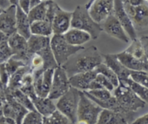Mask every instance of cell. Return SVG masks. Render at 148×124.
I'll use <instances>...</instances> for the list:
<instances>
[{"mask_svg": "<svg viewBox=\"0 0 148 124\" xmlns=\"http://www.w3.org/2000/svg\"><path fill=\"white\" fill-rule=\"evenodd\" d=\"M13 56L12 50L8 43V41L0 43V64L5 63Z\"/></svg>", "mask_w": 148, "mask_h": 124, "instance_id": "cell-35", "label": "cell"}, {"mask_svg": "<svg viewBox=\"0 0 148 124\" xmlns=\"http://www.w3.org/2000/svg\"><path fill=\"white\" fill-rule=\"evenodd\" d=\"M71 28L88 33L93 40L97 39L102 31L100 24L97 23L92 20L86 7L80 5L76 7L73 12Z\"/></svg>", "mask_w": 148, "mask_h": 124, "instance_id": "cell-2", "label": "cell"}, {"mask_svg": "<svg viewBox=\"0 0 148 124\" xmlns=\"http://www.w3.org/2000/svg\"><path fill=\"white\" fill-rule=\"evenodd\" d=\"M2 12V10L1 9H0V13H1V12Z\"/></svg>", "mask_w": 148, "mask_h": 124, "instance_id": "cell-48", "label": "cell"}, {"mask_svg": "<svg viewBox=\"0 0 148 124\" xmlns=\"http://www.w3.org/2000/svg\"><path fill=\"white\" fill-rule=\"evenodd\" d=\"M30 99L32 101L36 112H39L44 118L50 116L57 110L56 104L49 97H39L35 94L31 96Z\"/></svg>", "mask_w": 148, "mask_h": 124, "instance_id": "cell-21", "label": "cell"}, {"mask_svg": "<svg viewBox=\"0 0 148 124\" xmlns=\"http://www.w3.org/2000/svg\"><path fill=\"white\" fill-rule=\"evenodd\" d=\"M50 47L58 66L62 67L72 56L84 49V47H75L69 45L63 35H52Z\"/></svg>", "mask_w": 148, "mask_h": 124, "instance_id": "cell-4", "label": "cell"}, {"mask_svg": "<svg viewBox=\"0 0 148 124\" xmlns=\"http://www.w3.org/2000/svg\"><path fill=\"white\" fill-rule=\"evenodd\" d=\"M7 102L2 108L3 116L15 121L16 124H22L25 115L29 111L15 100L6 89Z\"/></svg>", "mask_w": 148, "mask_h": 124, "instance_id": "cell-12", "label": "cell"}, {"mask_svg": "<svg viewBox=\"0 0 148 124\" xmlns=\"http://www.w3.org/2000/svg\"><path fill=\"white\" fill-rule=\"evenodd\" d=\"M97 74L96 71H92L70 77L71 87L75 88L81 92H87L90 89L91 84L96 78Z\"/></svg>", "mask_w": 148, "mask_h": 124, "instance_id": "cell-20", "label": "cell"}, {"mask_svg": "<svg viewBox=\"0 0 148 124\" xmlns=\"http://www.w3.org/2000/svg\"><path fill=\"white\" fill-rule=\"evenodd\" d=\"M18 6L28 15L31 10V7H30V0H19L18 2Z\"/></svg>", "mask_w": 148, "mask_h": 124, "instance_id": "cell-40", "label": "cell"}, {"mask_svg": "<svg viewBox=\"0 0 148 124\" xmlns=\"http://www.w3.org/2000/svg\"><path fill=\"white\" fill-rule=\"evenodd\" d=\"M103 62L102 55L95 46L89 47L71 57L62 68L68 77L76 74L95 71L98 65Z\"/></svg>", "mask_w": 148, "mask_h": 124, "instance_id": "cell-1", "label": "cell"}, {"mask_svg": "<svg viewBox=\"0 0 148 124\" xmlns=\"http://www.w3.org/2000/svg\"><path fill=\"white\" fill-rule=\"evenodd\" d=\"M7 89H8V92L10 93V95H12V97L15 99V100L16 101V102H18L20 105H22L23 107H24L25 109L28 110L29 112L36 111L35 108H34L32 101H31V99H30L25 94H24L22 91H21L20 89H15V90L11 91L9 90L8 88H7Z\"/></svg>", "mask_w": 148, "mask_h": 124, "instance_id": "cell-28", "label": "cell"}, {"mask_svg": "<svg viewBox=\"0 0 148 124\" xmlns=\"http://www.w3.org/2000/svg\"><path fill=\"white\" fill-rule=\"evenodd\" d=\"M30 72H31V71L28 65H26V66L20 68L18 71H17L10 78L8 89L11 91L21 89L23 84V80L24 76L28 73Z\"/></svg>", "mask_w": 148, "mask_h": 124, "instance_id": "cell-27", "label": "cell"}, {"mask_svg": "<svg viewBox=\"0 0 148 124\" xmlns=\"http://www.w3.org/2000/svg\"><path fill=\"white\" fill-rule=\"evenodd\" d=\"M123 4L136 31L148 28V4L147 1H144L142 5L138 6H132L128 3L127 0L123 1Z\"/></svg>", "mask_w": 148, "mask_h": 124, "instance_id": "cell-8", "label": "cell"}, {"mask_svg": "<svg viewBox=\"0 0 148 124\" xmlns=\"http://www.w3.org/2000/svg\"><path fill=\"white\" fill-rule=\"evenodd\" d=\"M102 110V108L96 105L82 92L76 124H96Z\"/></svg>", "mask_w": 148, "mask_h": 124, "instance_id": "cell-6", "label": "cell"}, {"mask_svg": "<svg viewBox=\"0 0 148 124\" xmlns=\"http://www.w3.org/2000/svg\"><path fill=\"white\" fill-rule=\"evenodd\" d=\"M121 83L129 86L138 97L140 98L146 104L148 103V89L135 83L130 78Z\"/></svg>", "mask_w": 148, "mask_h": 124, "instance_id": "cell-29", "label": "cell"}, {"mask_svg": "<svg viewBox=\"0 0 148 124\" xmlns=\"http://www.w3.org/2000/svg\"><path fill=\"white\" fill-rule=\"evenodd\" d=\"M113 14L118 19V21H119L121 26L123 27L125 32L126 33L130 40L134 41L136 38H138L137 35H136V31L134 27L132 21H131L130 18L125 10L123 1H121V0L114 1Z\"/></svg>", "mask_w": 148, "mask_h": 124, "instance_id": "cell-15", "label": "cell"}, {"mask_svg": "<svg viewBox=\"0 0 148 124\" xmlns=\"http://www.w3.org/2000/svg\"><path fill=\"white\" fill-rule=\"evenodd\" d=\"M0 124H16V123L12 119L6 118L2 115L0 117Z\"/></svg>", "mask_w": 148, "mask_h": 124, "instance_id": "cell-43", "label": "cell"}, {"mask_svg": "<svg viewBox=\"0 0 148 124\" xmlns=\"http://www.w3.org/2000/svg\"><path fill=\"white\" fill-rule=\"evenodd\" d=\"M64 38L69 45L75 47H83L84 44L92 39L88 33L76 28H71L63 35Z\"/></svg>", "mask_w": 148, "mask_h": 124, "instance_id": "cell-22", "label": "cell"}, {"mask_svg": "<svg viewBox=\"0 0 148 124\" xmlns=\"http://www.w3.org/2000/svg\"><path fill=\"white\" fill-rule=\"evenodd\" d=\"M8 43L13 53V58L28 65L31 56L28 51V40L18 33L8 37Z\"/></svg>", "mask_w": 148, "mask_h": 124, "instance_id": "cell-11", "label": "cell"}, {"mask_svg": "<svg viewBox=\"0 0 148 124\" xmlns=\"http://www.w3.org/2000/svg\"><path fill=\"white\" fill-rule=\"evenodd\" d=\"M55 70L49 69L32 73L34 78V87L38 97L42 98L49 97L52 86Z\"/></svg>", "mask_w": 148, "mask_h": 124, "instance_id": "cell-10", "label": "cell"}, {"mask_svg": "<svg viewBox=\"0 0 148 124\" xmlns=\"http://www.w3.org/2000/svg\"><path fill=\"white\" fill-rule=\"evenodd\" d=\"M16 31L18 34L27 40L31 37V23L27 14H25L17 5Z\"/></svg>", "mask_w": 148, "mask_h": 124, "instance_id": "cell-23", "label": "cell"}, {"mask_svg": "<svg viewBox=\"0 0 148 124\" xmlns=\"http://www.w3.org/2000/svg\"><path fill=\"white\" fill-rule=\"evenodd\" d=\"M139 39L142 44L145 58H146L147 62L148 63V35L142 36L140 38H139Z\"/></svg>", "mask_w": 148, "mask_h": 124, "instance_id": "cell-39", "label": "cell"}, {"mask_svg": "<svg viewBox=\"0 0 148 124\" xmlns=\"http://www.w3.org/2000/svg\"><path fill=\"white\" fill-rule=\"evenodd\" d=\"M71 88L69 77L62 67L55 69L52 86L49 98L52 100H58Z\"/></svg>", "mask_w": 148, "mask_h": 124, "instance_id": "cell-9", "label": "cell"}, {"mask_svg": "<svg viewBox=\"0 0 148 124\" xmlns=\"http://www.w3.org/2000/svg\"><path fill=\"white\" fill-rule=\"evenodd\" d=\"M43 124H73L66 117L56 110L50 116L44 118Z\"/></svg>", "mask_w": 148, "mask_h": 124, "instance_id": "cell-32", "label": "cell"}, {"mask_svg": "<svg viewBox=\"0 0 148 124\" xmlns=\"http://www.w3.org/2000/svg\"><path fill=\"white\" fill-rule=\"evenodd\" d=\"M48 4L49 1H42L39 5L31 9L29 13L28 14V19L31 23L37 21H45L47 12Z\"/></svg>", "mask_w": 148, "mask_h": 124, "instance_id": "cell-26", "label": "cell"}, {"mask_svg": "<svg viewBox=\"0 0 148 124\" xmlns=\"http://www.w3.org/2000/svg\"><path fill=\"white\" fill-rule=\"evenodd\" d=\"M124 51L127 52L128 54L132 55V56L134 57V58H137V59L140 60L147 62V60L145 56V53H144L143 48H142V44H141L139 38H136L134 41H132V44L129 45V47L125 49Z\"/></svg>", "mask_w": 148, "mask_h": 124, "instance_id": "cell-31", "label": "cell"}, {"mask_svg": "<svg viewBox=\"0 0 148 124\" xmlns=\"http://www.w3.org/2000/svg\"><path fill=\"white\" fill-rule=\"evenodd\" d=\"M8 37L5 35V34L2 32V31H0V43L1 42H3V41H8Z\"/></svg>", "mask_w": 148, "mask_h": 124, "instance_id": "cell-47", "label": "cell"}, {"mask_svg": "<svg viewBox=\"0 0 148 124\" xmlns=\"http://www.w3.org/2000/svg\"><path fill=\"white\" fill-rule=\"evenodd\" d=\"M44 117L36 111L28 112L22 124H43Z\"/></svg>", "mask_w": 148, "mask_h": 124, "instance_id": "cell-36", "label": "cell"}, {"mask_svg": "<svg viewBox=\"0 0 148 124\" xmlns=\"http://www.w3.org/2000/svg\"><path fill=\"white\" fill-rule=\"evenodd\" d=\"M113 92L121 109L125 112L136 113L138 110L142 109L146 105V103L138 97L129 86L122 83H120Z\"/></svg>", "mask_w": 148, "mask_h": 124, "instance_id": "cell-3", "label": "cell"}, {"mask_svg": "<svg viewBox=\"0 0 148 124\" xmlns=\"http://www.w3.org/2000/svg\"><path fill=\"white\" fill-rule=\"evenodd\" d=\"M31 35L50 37L53 35L52 23L46 21H37L31 23Z\"/></svg>", "mask_w": 148, "mask_h": 124, "instance_id": "cell-25", "label": "cell"}, {"mask_svg": "<svg viewBox=\"0 0 148 124\" xmlns=\"http://www.w3.org/2000/svg\"><path fill=\"white\" fill-rule=\"evenodd\" d=\"M9 73L5 67V64H0V85L4 88H8L10 81Z\"/></svg>", "mask_w": 148, "mask_h": 124, "instance_id": "cell-38", "label": "cell"}, {"mask_svg": "<svg viewBox=\"0 0 148 124\" xmlns=\"http://www.w3.org/2000/svg\"><path fill=\"white\" fill-rule=\"evenodd\" d=\"M135 113L116 112L103 110L96 124H132L135 120Z\"/></svg>", "mask_w": 148, "mask_h": 124, "instance_id": "cell-14", "label": "cell"}, {"mask_svg": "<svg viewBox=\"0 0 148 124\" xmlns=\"http://www.w3.org/2000/svg\"><path fill=\"white\" fill-rule=\"evenodd\" d=\"M130 78L135 83L148 89V73L144 71H132Z\"/></svg>", "mask_w": 148, "mask_h": 124, "instance_id": "cell-33", "label": "cell"}, {"mask_svg": "<svg viewBox=\"0 0 148 124\" xmlns=\"http://www.w3.org/2000/svg\"><path fill=\"white\" fill-rule=\"evenodd\" d=\"M11 5L10 1H0V9L2 11L7 10Z\"/></svg>", "mask_w": 148, "mask_h": 124, "instance_id": "cell-44", "label": "cell"}, {"mask_svg": "<svg viewBox=\"0 0 148 124\" xmlns=\"http://www.w3.org/2000/svg\"><path fill=\"white\" fill-rule=\"evenodd\" d=\"M102 31H105L110 36L113 37L116 39L121 41H123L124 43H129L130 38H129L124 29L121 26L119 21L114 15L112 14L110 15L102 24Z\"/></svg>", "mask_w": 148, "mask_h": 124, "instance_id": "cell-16", "label": "cell"}, {"mask_svg": "<svg viewBox=\"0 0 148 124\" xmlns=\"http://www.w3.org/2000/svg\"><path fill=\"white\" fill-rule=\"evenodd\" d=\"M6 89L7 88L2 87V86L0 85V110H2L4 105H5L7 102Z\"/></svg>", "mask_w": 148, "mask_h": 124, "instance_id": "cell-41", "label": "cell"}, {"mask_svg": "<svg viewBox=\"0 0 148 124\" xmlns=\"http://www.w3.org/2000/svg\"><path fill=\"white\" fill-rule=\"evenodd\" d=\"M73 12L62 10L57 3L52 23L53 35H64L71 28Z\"/></svg>", "mask_w": 148, "mask_h": 124, "instance_id": "cell-13", "label": "cell"}, {"mask_svg": "<svg viewBox=\"0 0 148 124\" xmlns=\"http://www.w3.org/2000/svg\"><path fill=\"white\" fill-rule=\"evenodd\" d=\"M16 12L17 5H12L0 13V31L8 37L17 33Z\"/></svg>", "mask_w": 148, "mask_h": 124, "instance_id": "cell-17", "label": "cell"}, {"mask_svg": "<svg viewBox=\"0 0 148 124\" xmlns=\"http://www.w3.org/2000/svg\"><path fill=\"white\" fill-rule=\"evenodd\" d=\"M103 62L108 65L113 72L116 73L119 81L123 82L130 78L132 71L125 68L116 58L115 54H107L102 55Z\"/></svg>", "mask_w": 148, "mask_h": 124, "instance_id": "cell-18", "label": "cell"}, {"mask_svg": "<svg viewBox=\"0 0 148 124\" xmlns=\"http://www.w3.org/2000/svg\"><path fill=\"white\" fill-rule=\"evenodd\" d=\"M5 64L10 76L13 75V74L15 73L17 71H18L20 68H23V67H25L27 65H25L23 61L18 60L14 58L13 57H12L10 59L8 60Z\"/></svg>", "mask_w": 148, "mask_h": 124, "instance_id": "cell-34", "label": "cell"}, {"mask_svg": "<svg viewBox=\"0 0 148 124\" xmlns=\"http://www.w3.org/2000/svg\"><path fill=\"white\" fill-rule=\"evenodd\" d=\"M95 81L100 85L102 87V89H106V90L109 91V92H112L114 91L116 88L113 85V84L105 76H104L102 74H97L96 78H95Z\"/></svg>", "mask_w": 148, "mask_h": 124, "instance_id": "cell-37", "label": "cell"}, {"mask_svg": "<svg viewBox=\"0 0 148 124\" xmlns=\"http://www.w3.org/2000/svg\"><path fill=\"white\" fill-rule=\"evenodd\" d=\"M147 4H148V1H147Z\"/></svg>", "mask_w": 148, "mask_h": 124, "instance_id": "cell-49", "label": "cell"}, {"mask_svg": "<svg viewBox=\"0 0 148 124\" xmlns=\"http://www.w3.org/2000/svg\"><path fill=\"white\" fill-rule=\"evenodd\" d=\"M81 92V91L71 87L65 95L58 99L56 103L57 110L73 124H76L77 121V111Z\"/></svg>", "mask_w": 148, "mask_h": 124, "instance_id": "cell-5", "label": "cell"}, {"mask_svg": "<svg viewBox=\"0 0 148 124\" xmlns=\"http://www.w3.org/2000/svg\"><path fill=\"white\" fill-rule=\"evenodd\" d=\"M132 124H148V113L135 119Z\"/></svg>", "mask_w": 148, "mask_h": 124, "instance_id": "cell-42", "label": "cell"}, {"mask_svg": "<svg viewBox=\"0 0 148 124\" xmlns=\"http://www.w3.org/2000/svg\"><path fill=\"white\" fill-rule=\"evenodd\" d=\"M91 18L98 24H102L110 15L113 14L114 1L94 0L85 5Z\"/></svg>", "mask_w": 148, "mask_h": 124, "instance_id": "cell-7", "label": "cell"}, {"mask_svg": "<svg viewBox=\"0 0 148 124\" xmlns=\"http://www.w3.org/2000/svg\"><path fill=\"white\" fill-rule=\"evenodd\" d=\"M127 2L132 6H138L143 3L144 0H127Z\"/></svg>", "mask_w": 148, "mask_h": 124, "instance_id": "cell-45", "label": "cell"}, {"mask_svg": "<svg viewBox=\"0 0 148 124\" xmlns=\"http://www.w3.org/2000/svg\"><path fill=\"white\" fill-rule=\"evenodd\" d=\"M95 71H96V73L97 74H102L104 76L106 77L113 84L115 88L118 87L119 86V84H120V81H119V78H118L116 73L108 65H105L104 62H102L100 65H98Z\"/></svg>", "mask_w": 148, "mask_h": 124, "instance_id": "cell-30", "label": "cell"}, {"mask_svg": "<svg viewBox=\"0 0 148 124\" xmlns=\"http://www.w3.org/2000/svg\"><path fill=\"white\" fill-rule=\"evenodd\" d=\"M119 62L126 68L131 71H148V63L132 56L125 51L115 54Z\"/></svg>", "mask_w": 148, "mask_h": 124, "instance_id": "cell-19", "label": "cell"}, {"mask_svg": "<svg viewBox=\"0 0 148 124\" xmlns=\"http://www.w3.org/2000/svg\"><path fill=\"white\" fill-rule=\"evenodd\" d=\"M41 2H42V1H40V0H30V7H31V9L35 8L36 6L39 5Z\"/></svg>", "mask_w": 148, "mask_h": 124, "instance_id": "cell-46", "label": "cell"}, {"mask_svg": "<svg viewBox=\"0 0 148 124\" xmlns=\"http://www.w3.org/2000/svg\"><path fill=\"white\" fill-rule=\"evenodd\" d=\"M51 37L31 35L28 39V51L31 56L50 46Z\"/></svg>", "mask_w": 148, "mask_h": 124, "instance_id": "cell-24", "label": "cell"}]
</instances>
